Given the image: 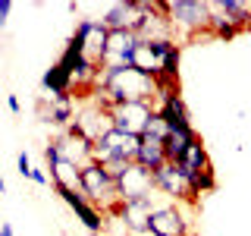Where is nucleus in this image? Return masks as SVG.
<instances>
[{
  "mask_svg": "<svg viewBox=\"0 0 251 236\" xmlns=\"http://www.w3.org/2000/svg\"><path fill=\"white\" fill-rule=\"evenodd\" d=\"M0 236H13V227L10 224H0Z\"/></svg>",
  "mask_w": 251,
  "mask_h": 236,
  "instance_id": "obj_31",
  "label": "nucleus"
},
{
  "mask_svg": "<svg viewBox=\"0 0 251 236\" xmlns=\"http://www.w3.org/2000/svg\"><path fill=\"white\" fill-rule=\"evenodd\" d=\"M210 3H214V10L223 13L239 31L251 26V3H245V0H210Z\"/></svg>",
  "mask_w": 251,
  "mask_h": 236,
  "instance_id": "obj_22",
  "label": "nucleus"
},
{
  "mask_svg": "<svg viewBox=\"0 0 251 236\" xmlns=\"http://www.w3.org/2000/svg\"><path fill=\"white\" fill-rule=\"evenodd\" d=\"M73 85H75V79L69 76L66 69L60 66V63H53V66L41 76V88H44V91H50L53 104H60V101H73V98H69Z\"/></svg>",
  "mask_w": 251,
  "mask_h": 236,
  "instance_id": "obj_15",
  "label": "nucleus"
},
{
  "mask_svg": "<svg viewBox=\"0 0 251 236\" xmlns=\"http://www.w3.org/2000/svg\"><path fill=\"white\" fill-rule=\"evenodd\" d=\"M188 186H192L195 202H198V195L214 192V189H217V173H214V164H210V167H204V170H198L195 177H188Z\"/></svg>",
  "mask_w": 251,
  "mask_h": 236,
  "instance_id": "obj_25",
  "label": "nucleus"
},
{
  "mask_svg": "<svg viewBox=\"0 0 251 236\" xmlns=\"http://www.w3.org/2000/svg\"><path fill=\"white\" fill-rule=\"evenodd\" d=\"M53 192H57L60 199L75 211V217L85 224V230L94 233V236H100V230H104V214L94 208V202L85 199V192H78V189H53Z\"/></svg>",
  "mask_w": 251,
  "mask_h": 236,
  "instance_id": "obj_13",
  "label": "nucleus"
},
{
  "mask_svg": "<svg viewBox=\"0 0 251 236\" xmlns=\"http://www.w3.org/2000/svg\"><path fill=\"white\" fill-rule=\"evenodd\" d=\"M135 0H116V3H110L104 16H100V26L107 31H123V29H132V22H135Z\"/></svg>",
  "mask_w": 251,
  "mask_h": 236,
  "instance_id": "obj_16",
  "label": "nucleus"
},
{
  "mask_svg": "<svg viewBox=\"0 0 251 236\" xmlns=\"http://www.w3.org/2000/svg\"><path fill=\"white\" fill-rule=\"evenodd\" d=\"M116 195H120V202H135V199L154 195V173H148L145 167L132 164V167L116 179Z\"/></svg>",
  "mask_w": 251,
  "mask_h": 236,
  "instance_id": "obj_11",
  "label": "nucleus"
},
{
  "mask_svg": "<svg viewBox=\"0 0 251 236\" xmlns=\"http://www.w3.org/2000/svg\"><path fill=\"white\" fill-rule=\"evenodd\" d=\"M98 107L107 110L113 104H126V101H154L157 98V85L154 79H148L145 73H138L135 66H123V69H104L98 76Z\"/></svg>",
  "mask_w": 251,
  "mask_h": 236,
  "instance_id": "obj_1",
  "label": "nucleus"
},
{
  "mask_svg": "<svg viewBox=\"0 0 251 236\" xmlns=\"http://www.w3.org/2000/svg\"><path fill=\"white\" fill-rule=\"evenodd\" d=\"M50 186L53 189H78L82 192V167L66 157H60L57 164H50Z\"/></svg>",
  "mask_w": 251,
  "mask_h": 236,
  "instance_id": "obj_19",
  "label": "nucleus"
},
{
  "mask_svg": "<svg viewBox=\"0 0 251 236\" xmlns=\"http://www.w3.org/2000/svg\"><path fill=\"white\" fill-rule=\"evenodd\" d=\"M173 167L182 173L185 179H188V177H195V173L204 170V167H210V157H207V148H204V142L198 139V142H195V145L188 148V151H185L182 157H179L176 164H173Z\"/></svg>",
  "mask_w": 251,
  "mask_h": 236,
  "instance_id": "obj_21",
  "label": "nucleus"
},
{
  "mask_svg": "<svg viewBox=\"0 0 251 236\" xmlns=\"http://www.w3.org/2000/svg\"><path fill=\"white\" fill-rule=\"evenodd\" d=\"M151 236H188V217L179 205H157L151 211V224H148Z\"/></svg>",
  "mask_w": 251,
  "mask_h": 236,
  "instance_id": "obj_7",
  "label": "nucleus"
},
{
  "mask_svg": "<svg viewBox=\"0 0 251 236\" xmlns=\"http://www.w3.org/2000/svg\"><path fill=\"white\" fill-rule=\"evenodd\" d=\"M167 132H170V123H167V120H163V117L154 110V117L148 120V129H145V136H151V139H160V142H163V139H167Z\"/></svg>",
  "mask_w": 251,
  "mask_h": 236,
  "instance_id": "obj_26",
  "label": "nucleus"
},
{
  "mask_svg": "<svg viewBox=\"0 0 251 236\" xmlns=\"http://www.w3.org/2000/svg\"><path fill=\"white\" fill-rule=\"evenodd\" d=\"M10 10H13V0H0V26H6V19H10Z\"/></svg>",
  "mask_w": 251,
  "mask_h": 236,
  "instance_id": "obj_29",
  "label": "nucleus"
},
{
  "mask_svg": "<svg viewBox=\"0 0 251 236\" xmlns=\"http://www.w3.org/2000/svg\"><path fill=\"white\" fill-rule=\"evenodd\" d=\"M154 192H163L167 199H173V205H179V202L195 205V195H192L188 179L173 167V164H167V167H160L154 173Z\"/></svg>",
  "mask_w": 251,
  "mask_h": 236,
  "instance_id": "obj_12",
  "label": "nucleus"
},
{
  "mask_svg": "<svg viewBox=\"0 0 251 236\" xmlns=\"http://www.w3.org/2000/svg\"><path fill=\"white\" fill-rule=\"evenodd\" d=\"M188 236H195V233H188Z\"/></svg>",
  "mask_w": 251,
  "mask_h": 236,
  "instance_id": "obj_33",
  "label": "nucleus"
},
{
  "mask_svg": "<svg viewBox=\"0 0 251 236\" xmlns=\"http://www.w3.org/2000/svg\"><path fill=\"white\" fill-rule=\"evenodd\" d=\"M31 183H38V186H47V183H50V173H44V170H35V167H31Z\"/></svg>",
  "mask_w": 251,
  "mask_h": 236,
  "instance_id": "obj_28",
  "label": "nucleus"
},
{
  "mask_svg": "<svg viewBox=\"0 0 251 236\" xmlns=\"http://www.w3.org/2000/svg\"><path fill=\"white\" fill-rule=\"evenodd\" d=\"M157 114H160L170 126H192V114H188L182 94H167V98H157Z\"/></svg>",
  "mask_w": 251,
  "mask_h": 236,
  "instance_id": "obj_20",
  "label": "nucleus"
},
{
  "mask_svg": "<svg viewBox=\"0 0 251 236\" xmlns=\"http://www.w3.org/2000/svg\"><path fill=\"white\" fill-rule=\"evenodd\" d=\"M141 41L135 38L132 29H123V31H110L107 35V51H104V60H100V73L104 69H123V66H132V57H135V47Z\"/></svg>",
  "mask_w": 251,
  "mask_h": 236,
  "instance_id": "obj_5",
  "label": "nucleus"
},
{
  "mask_svg": "<svg viewBox=\"0 0 251 236\" xmlns=\"http://www.w3.org/2000/svg\"><path fill=\"white\" fill-rule=\"evenodd\" d=\"M82 192H85L88 202H113V199H120V195H116V179L110 177L107 167L98 164V161H91V164L82 167Z\"/></svg>",
  "mask_w": 251,
  "mask_h": 236,
  "instance_id": "obj_6",
  "label": "nucleus"
},
{
  "mask_svg": "<svg viewBox=\"0 0 251 236\" xmlns=\"http://www.w3.org/2000/svg\"><path fill=\"white\" fill-rule=\"evenodd\" d=\"M141 139L138 136H126V132L110 129L100 142H94V161L110 167V164H135Z\"/></svg>",
  "mask_w": 251,
  "mask_h": 236,
  "instance_id": "obj_4",
  "label": "nucleus"
},
{
  "mask_svg": "<svg viewBox=\"0 0 251 236\" xmlns=\"http://www.w3.org/2000/svg\"><path fill=\"white\" fill-rule=\"evenodd\" d=\"M75 120V107H73V101H60V104H50V110L44 114V123H50V126H57V129H66L69 123Z\"/></svg>",
  "mask_w": 251,
  "mask_h": 236,
  "instance_id": "obj_24",
  "label": "nucleus"
},
{
  "mask_svg": "<svg viewBox=\"0 0 251 236\" xmlns=\"http://www.w3.org/2000/svg\"><path fill=\"white\" fill-rule=\"evenodd\" d=\"M157 104L154 101H126V104H113L110 107V123H113L116 132H126V136H145L148 120L154 117Z\"/></svg>",
  "mask_w": 251,
  "mask_h": 236,
  "instance_id": "obj_3",
  "label": "nucleus"
},
{
  "mask_svg": "<svg viewBox=\"0 0 251 236\" xmlns=\"http://www.w3.org/2000/svg\"><path fill=\"white\" fill-rule=\"evenodd\" d=\"M135 164L145 167L148 173H157L160 167H167V148H163L160 139H151V136H141V145H138V154H135Z\"/></svg>",
  "mask_w": 251,
  "mask_h": 236,
  "instance_id": "obj_18",
  "label": "nucleus"
},
{
  "mask_svg": "<svg viewBox=\"0 0 251 236\" xmlns=\"http://www.w3.org/2000/svg\"><path fill=\"white\" fill-rule=\"evenodd\" d=\"M73 126L78 129V136L88 139L91 145H94V142H100L110 129H113V123H110V114H107V110H100L98 104H94V107H85L82 114H75Z\"/></svg>",
  "mask_w": 251,
  "mask_h": 236,
  "instance_id": "obj_14",
  "label": "nucleus"
},
{
  "mask_svg": "<svg viewBox=\"0 0 251 236\" xmlns=\"http://www.w3.org/2000/svg\"><path fill=\"white\" fill-rule=\"evenodd\" d=\"M198 142V132H195V126H170L167 139H163V148H167V161L176 164L179 157H182L188 148Z\"/></svg>",
  "mask_w": 251,
  "mask_h": 236,
  "instance_id": "obj_17",
  "label": "nucleus"
},
{
  "mask_svg": "<svg viewBox=\"0 0 251 236\" xmlns=\"http://www.w3.org/2000/svg\"><path fill=\"white\" fill-rule=\"evenodd\" d=\"M167 22L173 31L185 38H195L198 31H207L210 22V3L207 0H160Z\"/></svg>",
  "mask_w": 251,
  "mask_h": 236,
  "instance_id": "obj_2",
  "label": "nucleus"
},
{
  "mask_svg": "<svg viewBox=\"0 0 251 236\" xmlns=\"http://www.w3.org/2000/svg\"><path fill=\"white\" fill-rule=\"evenodd\" d=\"M107 35L110 31L100 26V19H82L75 26V38H78V44H82L85 57L98 69H100V60H104V51H107Z\"/></svg>",
  "mask_w": 251,
  "mask_h": 236,
  "instance_id": "obj_10",
  "label": "nucleus"
},
{
  "mask_svg": "<svg viewBox=\"0 0 251 236\" xmlns=\"http://www.w3.org/2000/svg\"><path fill=\"white\" fill-rule=\"evenodd\" d=\"M6 107H10L13 114H19V98H16V94H10V98H6Z\"/></svg>",
  "mask_w": 251,
  "mask_h": 236,
  "instance_id": "obj_30",
  "label": "nucleus"
},
{
  "mask_svg": "<svg viewBox=\"0 0 251 236\" xmlns=\"http://www.w3.org/2000/svg\"><path fill=\"white\" fill-rule=\"evenodd\" d=\"M16 167H19V173L22 177H31V157H28V151H19V157H16Z\"/></svg>",
  "mask_w": 251,
  "mask_h": 236,
  "instance_id": "obj_27",
  "label": "nucleus"
},
{
  "mask_svg": "<svg viewBox=\"0 0 251 236\" xmlns=\"http://www.w3.org/2000/svg\"><path fill=\"white\" fill-rule=\"evenodd\" d=\"M6 192V183H3V177H0V195H3Z\"/></svg>",
  "mask_w": 251,
  "mask_h": 236,
  "instance_id": "obj_32",
  "label": "nucleus"
},
{
  "mask_svg": "<svg viewBox=\"0 0 251 236\" xmlns=\"http://www.w3.org/2000/svg\"><path fill=\"white\" fill-rule=\"evenodd\" d=\"M176 47V41H141L135 47V57H132V66L138 69V73H145L148 79H154V85H157V79H160V66H163V57Z\"/></svg>",
  "mask_w": 251,
  "mask_h": 236,
  "instance_id": "obj_9",
  "label": "nucleus"
},
{
  "mask_svg": "<svg viewBox=\"0 0 251 236\" xmlns=\"http://www.w3.org/2000/svg\"><path fill=\"white\" fill-rule=\"evenodd\" d=\"M154 208H157V205H154V195H148V199H135V202H116L110 211L123 220L129 233L145 236L148 233V224H151V211Z\"/></svg>",
  "mask_w": 251,
  "mask_h": 236,
  "instance_id": "obj_8",
  "label": "nucleus"
},
{
  "mask_svg": "<svg viewBox=\"0 0 251 236\" xmlns=\"http://www.w3.org/2000/svg\"><path fill=\"white\" fill-rule=\"evenodd\" d=\"M207 3H210V0H207ZM207 31H210L214 38H220V41H229V38L239 35V29H235L223 13H217V10H214V3H210V22H207Z\"/></svg>",
  "mask_w": 251,
  "mask_h": 236,
  "instance_id": "obj_23",
  "label": "nucleus"
}]
</instances>
